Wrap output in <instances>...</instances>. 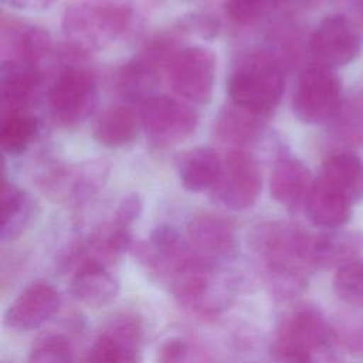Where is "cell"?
Instances as JSON below:
<instances>
[{
	"label": "cell",
	"mask_w": 363,
	"mask_h": 363,
	"mask_svg": "<svg viewBox=\"0 0 363 363\" xmlns=\"http://www.w3.org/2000/svg\"><path fill=\"white\" fill-rule=\"evenodd\" d=\"M363 35L343 14H329L318 24L309 43L316 64L329 68L352 62L360 52Z\"/></svg>",
	"instance_id": "12"
},
{
	"label": "cell",
	"mask_w": 363,
	"mask_h": 363,
	"mask_svg": "<svg viewBox=\"0 0 363 363\" xmlns=\"http://www.w3.org/2000/svg\"><path fill=\"white\" fill-rule=\"evenodd\" d=\"M139 116L147 138L159 146L177 145L189 139L199 125L196 109L166 95H147L142 99Z\"/></svg>",
	"instance_id": "9"
},
{
	"label": "cell",
	"mask_w": 363,
	"mask_h": 363,
	"mask_svg": "<svg viewBox=\"0 0 363 363\" xmlns=\"http://www.w3.org/2000/svg\"><path fill=\"white\" fill-rule=\"evenodd\" d=\"M286 0H225V9L231 18L241 24H251L267 16Z\"/></svg>",
	"instance_id": "31"
},
{
	"label": "cell",
	"mask_w": 363,
	"mask_h": 363,
	"mask_svg": "<svg viewBox=\"0 0 363 363\" xmlns=\"http://www.w3.org/2000/svg\"><path fill=\"white\" fill-rule=\"evenodd\" d=\"M353 204L323 177L315 179L305 203L308 220L325 231L342 228L352 217Z\"/></svg>",
	"instance_id": "16"
},
{
	"label": "cell",
	"mask_w": 363,
	"mask_h": 363,
	"mask_svg": "<svg viewBox=\"0 0 363 363\" xmlns=\"http://www.w3.org/2000/svg\"><path fill=\"white\" fill-rule=\"evenodd\" d=\"M223 156L213 147L201 146L187 152L179 163V177L187 191L211 190L220 177Z\"/></svg>",
	"instance_id": "21"
},
{
	"label": "cell",
	"mask_w": 363,
	"mask_h": 363,
	"mask_svg": "<svg viewBox=\"0 0 363 363\" xmlns=\"http://www.w3.org/2000/svg\"><path fill=\"white\" fill-rule=\"evenodd\" d=\"M259 115L252 113L234 104L223 109L214 122V138L224 145L241 150L242 146L252 143L261 132Z\"/></svg>",
	"instance_id": "23"
},
{
	"label": "cell",
	"mask_w": 363,
	"mask_h": 363,
	"mask_svg": "<svg viewBox=\"0 0 363 363\" xmlns=\"http://www.w3.org/2000/svg\"><path fill=\"white\" fill-rule=\"evenodd\" d=\"M333 289L339 299L353 306H363V258L336 269Z\"/></svg>",
	"instance_id": "28"
},
{
	"label": "cell",
	"mask_w": 363,
	"mask_h": 363,
	"mask_svg": "<svg viewBox=\"0 0 363 363\" xmlns=\"http://www.w3.org/2000/svg\"><path fill=\"white\" fill-rule=\"evenodd\" d=\"M284 89L285 75L281 64L274 55L264 51L241 57L227 84L231 104L259 116L278 106Z\"/></svg>",
	"instance_id": "3"
},
{
	"label": "cell",
	"mask_w": 363,
	"mask_h": 363,
	"mask_svg": "<svg viewBox=\"0 0 363 363\" xmlns=\"http://www.w3.org/2000/svg\"><path fill=\"white\" fill-rule=\"evenodd\" d=\"M313 240L302 227L285 221L265 223L254 230L252 248L272 295L292 299L306 289L316 271Z\"/></svg>",
	"instance_id": "1"
},
{
	"label": "cell",
	"mask_w": 363,
	"mask_h": 363,
	"mask_svg": "<svg viewBox=\"0 0 363 363\" xmlns=\"http://www.w3.org/2000/svg\"><path fill=\"white\" fill-rule=\"evenodd\" d=\"M38 121L27 111H9L3 113L0 145L3 153L21 155L35 140Z\"/></svg>",
	"instance_id": "26"
},
{
	"label": "cell",
	"mask_w": 363,
	"mask_h": 363,
	"mask_svg": "<svg viewBox=\"0 0 363 363\" xmlns=\"http://www.w3.org/2000/svg\"><path fill=\"white\" fill-rule=\"evenodd\" d=\"M140 126L139 112L129 106H115L98 119L94 138L105 147H123L136 139Z\"/></svg>",
	"instance_id": "25"
},
{
	"label": "cell",
	"mask_w": 363,
	"mask_h": 363,
	"mask_svg": "<svg viewBox=\"0 0 363 363\" xmlns=\"http://www.w3.org/2000/svg\"><path fill=\"white\" fill-rule=\"evenodd\" d=\"M132 23L126 7L115 4H82L64 16V33L79 48L101 50L122 38Z\"/></svg>",
	"instance_id": "5"
},
{
	"label": "cell",
	"mask_w": 363,
	"mask_h": 363,
	"mask_svg": "<svg viewBox=\"0 0 363 363\" xmlns=\"http://www.w3.org/2000/svg\"><path fill=\"white\" fill-rule=\"evenodd\" d=\"M180 27L186 33L211 40L220 30V21L207 13H191L180 20Z\"/></svg>",
	"instance_id": "32"
},
{
	"label": "cell",
	"mask_w": 363,
	"mask_h": 363,
	"mask_svg": "<svg viewBox=\"0 0 363 363\" xmlns=\"http://www.w3.org/2000/svg\"><path fill=\"white\" fill-rule=\"evenodd\" d=\"M336 349L332 323L320 309L302 303L279 319L269 356L274 363H333Z\"/></svg>",
	"instance_id": "2"
},
{
	"label": "cell",
	"mask_w": 363,
	"mask_h": 363,
	"mask_svg": "<svg viewBox=\"0 0 363 363\" xmlns=\"http://www.w3.org/2000/svg\"><path fill=\"white\" fill-rule=\"evenodd\" d=\"M0 72L4 112L26 111L41 84L38 68L30 64L3 61Z\"/></svg>",
	"instance_id": "20"
},
{
	"label": "cell",
	"mask_w": 363,
	"mask_h": 363,
	"mask_svg": "<svg viewBox=\"0 0 363 363\" xmlns=\"http://www.w3.org/2000/svg\"><path fill=\"white\" fill-rule=\"evenodd\" d=\"M169 84L186 102L207 105L213 98L216 82V57L203 47H184L167 62Z\"/></svg>",
	"instance_id": "10"
},
{
	"label": "cell",
	"mask_w": 363,
	"mask_h": 363,
	"mask_svg": "<svg viewBox=\"0 0 363 363\" xmlns=\"http://www.w3.org/2000/svg\"><path fill=\"white\" fill-rule=\"evenodd\" d=\"M60 306V292L50 282L35 281L11 301L4 312V325L18 332H30L54 318Z\"/></svg>",
	"instance_id": "14"
},
{
	"label": "cell",
	"mask_w": 363,
	"mask_h": 363,
	"mask_svg": "<svg viewBox=\"0 0 363 363\" xmlns=\"http://www.w3.org/2000/svg\"><path fill=\"white\" fill-rule=\"evenodd\" d=\"M363 250V234L356 230H328L313 240V262L319 268H342L359 258Z\"/></svg>",
	"instance_id": "18"
},
{
	"label": "cell",
	"mask_w": 363,
	"mask_h": 363,
	"mask_svg": "<svg viewBox=\"0 0 363 363\" xmlns=\"http://www.w3.org/2000/svg\"><path fill=\"white\" fill-rule=\"evenodd\" d=\"M156 363H211V357L199 342L184 336H173L157 349Z\"/></svg>",
	"instance_id": "27"
},
{
	"label": "cell",
	"mask_w": 363,
	"mask_h": 363,
	"mask_svg": "<svg viewBox=\"0 0 363 363\" xmlns=\"http://www.w3.org/2000/svg\"><path fill=\"white\" fill-rule=\"evenodd\" d=\"M306 164L295 157L284 156L272 167L269 177V193L272 199L289 211L305 207L313 184Z\"/></svg>",
	"instance_id": "15"
},
{
	"label": "cell",
	"mask_w": 363,
	"mask_h": 363,
	"mask_svg": "<svg viewBox=\"0 0 363 363\" xmlns=\"http://www.w3.org/2000/svg\"><path fill=\"white\" fill-rule=\"evenodd\" d=\"M145 329L133 313L112 316L89 345L84 363H142Z\"/></svg>",
	"instance_id": "11"
},
{
	"label": "cell",
	"mask_w": 363,
	"mask_h": 363,
	"mask_svg": "<svg viewBox=\"0 0 363 363\" xmlns=\"http://www.w3.org/2000/svg\"><path fill=\"white\" fill-rule=\"evenodd\" d=\"M51 47V40L47 31L40 27L14 23L7 28L3 27L1 33V50L7 55L3 61L23 62L35 65L47 55Z\"/></svg>",
	"instance_id": "19"
},
{
	"label": "cell",
	"mask_w": 363,
	"mask_h": 363,
	"mask_svg": "<svg viewBox=\"0 0 363 363\" xmlns=\"http://www.w3.org/2000/svg\"><path fill=\"white\" fill-rule=\"evenodd\" d=\"M167 285L179 305L200 318L221 315L233 303L237 292L235 277L225 267L203 258Z\"/></svg>",
	"instance_id": "4"
},
{
	"label": "cell",
	"mask_w": 363,
	"mask_h": 363,
	"mask_svg": "<svg viewBox=\"0 0 363 363\" xmlns=\"http://www.w3.org/2000/svg\"><path fill=\"white\" fill-rule=\"evenodd\" d=\"M35 210L34 199L26 190L4 179L1 187V241H11L20 237L31 224Z\"/></svg>",
	"instance_id": "22"
},
{
	"label": "cell",
	"mask_w": 363,
	"mask_h": 363,
	"mask_svg": "<svg viewBox=\"0 0 363 363\" xmlns=\"http://www.w3.org/2000/svg\"><path fill=\"white\" fill-rule=\"evenodd\" d=\"M48 106L55 123L74 128L85 121L98 101V85L92 71L78 65L65 67L48 89Z\"/></svg>",
	"instance_id": "7"
},
{
	"label": "cell",
	"mask_w": 363,
	"mask_h": 363,
	"mask_svg": "<svg viewBox=\"0 0 363 363\" xmlns=\"http://www.w3.org/2000/svg\"><path fill=\"white\" fill-rule=\"evenodd\" d=\"M261 189L262 172L258 162L250 153L233 149L223 156V169L210 197L225 210L244 211L254 206Z\"/></svg>",
	"instance_id": "8"
},
{
	"label": "cell",
	"mask_w": 363,
	"mask_h": 363,
	"mask_svg": "<svg viewBox=\"0 0 363 363\" xmlns=\"http://www.w3.org/2000/svg\"><path fill=\"white\" fill-rule=\"evenodd\" d=\"M320 177L354 206L363 200V162L352 152H340L323 162Z\"/></svg>",
	"instance_id": "24"
},
{
	"label": "cell",
	"mask_w": 363,
	"mask_h": 363,
	"mask_svg": "<svg viewBox=\"0 0 363 363\" xmlns=\"http://www.w3.org/2000/svg\"><path fill=\"white\" fill-rule=\"evenodd\" d=\"M119 288V279L111 268L104 265L88 264L71 272L69 291L72 296L92 308H101L113 302Z\"/></svg>",
	"instance_id": "17"
},
{
	"label": "cell",
	"mask_w": 363,
	"mask_h": 363,
	"mask_svg": "<svg viewBox=\"0 0 363 363\" xmlns=\"http://www.w3.org/2000/svg\"><path fill=\"white\" fill-rule=\"evenodd\" d=\"M342 106V84L333 68L313 64L305 68L295 85L292 111L308 125L333 121Z\"/></svg>",
	"instance_id": "6"
},
{
	"label": "cell",
	"mask_w": 363,
	"mask_h": 363,
	"mask_svg": "<svg viewBox=\"0 0 363 363\" xmlns=\"http://www.w3.org/2000/svg\"><path fill=\"white\" fill-rule=\"evenodd\" d=\"M27 363H74L72 350L65 337L50 335L34 345Z\"/></svg>",
	"instance_id": "29"
},
{
	"label": "cell",
	"mask_w": 363,
	"mask_h": 363,
	"mask_svg": "<svg viewBox=\"0 0 363 363\" xmlns=\"http://www.w3.org/2000/svg\"><path fill=\"white\" fill-rule=\"evenodd\" d=\"M142 210H143L142 197L138 193H129L118 204L113 220L116 223L130 227L139 218V216L142 214Z\"/></svg>",
	"instance_id": "33"
},
{
	"label": "cell",
	"mask_w": 363,
	"mask_h": 363,
	"mask_svg": "<svg viewBox=\"0 0 363 363\" xmlns=\"http://www.w3.org/2000/svg\"><path fill=\"white\" fill-rule=\"evenodd\" d=\"M337 346L352 354H363V316L346 313L332 323Z\"/></svg>",
	"instance_id": "30"
},
{
	"label": "cell",
	"mask_w": 363,
	"mask_h": 363,
	"mask_svg": "<svg viewBox=\"0 0 363 363\" xmlns=\"http://www.w3.org/2000/svg\"><path fill=\"white\" fill-rule=\"evenodd\" d=\"M187 240L206 261L225 267L238 254V240L233 223L221 214L200 211L187 223Z\"/></svg>",
	"instance_id": "13"
},
{
	"label": "cell",
	"mask_w": 363,
	"mask_h": 363,
	"mask_svg": "<svg viewBox=\"0 0 363 363\" xmlns=\"http://www.w3.org/2000/svg\"><path fill=\"white\" fill-rule=\"evenodd\" d=\"M57 0H1L3 4H7L16 10L41 13L48 10Z\"/></svg>",
	"instance_id": "34"
}]
</instances>
